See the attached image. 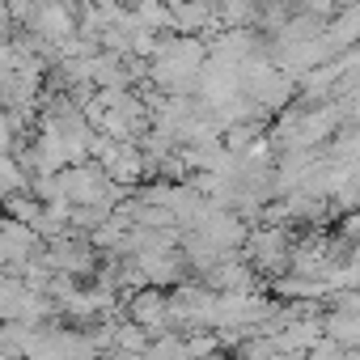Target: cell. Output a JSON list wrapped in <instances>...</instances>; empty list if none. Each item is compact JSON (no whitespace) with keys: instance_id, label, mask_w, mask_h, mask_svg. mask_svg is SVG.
<instances>
[{"instance_id":"7a4b0ae2","label":"cell","mask_w":360,"mask_h":360,"mask_svg":"<svg viewBox=\"0 0 360 360\" xmlns=\"http://www.w3.org/2000/svg\"><path fill=\"white\" fill-rule=\"evenodd\" d=\"M26 360H102V352L94 347L89 330L47 322V326H39L34 347L26 352Z\"/></svg>"},{"instance_id":"7c38bea8","label":"cell","mask_w":360,"mask_h":360,"mask_svg":"<svg viewBox=\"0 0 360 360\" xmlns=\"http://www.w3.org/2000/svg\"><path fill=\"white\" fill-rule=\"evenodd\" d=\"M0 106H5V98H0Z\"/></svg>"},{"instance_id":"5b68a950","label":"cell","mask_w":360,"mask_h":360,"mask_svg":"<svg viewBox=\"0 0 360 360\" xmlns=\"http://www.w3.org/2000/svg\"><path fill=\"white\" fill-rule=\"evenodd\" d=\"M123 314L148 339L169 330V297H165V288H136V292H127L123 297Z\"/></svg>"},{"instance_id":"30bf717a","label":"cell","mask_w":360,"mask_h":360,"mask_svg":"<svg viewBox=\"0 0 360 360\" xmlns=\"http://www.w3.org/2000/svg\"><path fill=\"white\" fill-rule=\"evenodd\" d=\"M9 30H13V18H9V5H5V0H0V43L9 39Z\"/></svg>"},{"instance_id":"8992f818","label":"cell","mask_w":360,"mask_h":360,"mask_svg":"<svg viewBox=\"0 0 360 360\" xmlns=\"http://www.w3.org/2000/svg\"><path fill=\"white\" fill-rule=\"evenodd\" d=\"M200 284L212 288V292H242V288H255L259 276H255V267H250L242 255H225L217 267H208V271L200 276Z\"/></svg>"},{"instance_id":"3957f363","label":"cell","mask_w":360,"mask_h":360,"mask_svg":"<svg viewBox=\"0 0 360 360\" xmlns=\"http://www.w3.org/2000/svg\"><path fill=\"white\" fill-rule=\"evenodd\" d=\"M292 233L284 229V225H259V229H250L246 233V246H250V267H255V276H267V280H276V276H284L288 271V255H292Z\"/></svg>"},{"instance_id":"6da1fadb","label":"cell","mask_w":360,"mask_h":360,"mask_svg":"<svg viewBox=\"0 0 360 360\" xmlns=\"http://www.w3.org/2000/svg\"><path fill=\"white\" fill-rule=\"evenodd\" d=\"M208 60V47L204 39H191V34H161L153 56H148V77L153 85L165 94V98H191L195 89V77Z\"/></svg>"},{"instance_id":"ba28073f","label":"cell","mask_w":360,"mask_h":360,"mask_svg":"<svg viewBox=\"0 0 360 360\" xmlns=\"http://www.w3.org/2000/svg\"><path fill=\"white\" fill-rule=\"evenodd\" d=\"M34 335H39V326H30V322H0V356L26 360V352L34 347Z\"/></svg>"},{"instance_id":"277c9868","label":"cell","mask_w":360,"mask_h":360,"mask_svg":"<svg viewBox=\"0 0 360 360\" xmlns=\"http://www.w3.org/2000/svg\"><path fill=\"white\" fill-rule=\"evenodd\" d=\"M39 255H43V238L30 225H22L13 217H0V271H22Z\"/></svg>"},{"instance_id":"8fae6325","label":"cell","mask_w":360,"mask_h":360,"mask_svg":"<svg viewBox=\"0 0 360 360\" xmlns=\"http://www.w3.org/2000/svg\"><path fill=\"white\" fill-rule=\"evenodd\" d=\"M276 360H309V356H276Z\"/></svg>"},{"instance_id":"4fadbf2b","label":"cell","mask_w":360,"mask_h":360,"mask_svg":"<svg viewBox=\"0 0 360 360\" xmlns=\"http://www.w3.org/2000/svg\"><path fill=\"white\" fill-rule=\"evenodd\" d=\"M0 360H9V356H0Z\"/></svg>"},{"instance_id":"5bb4252c","label":"cell","mask_w":360,"mask_h":360,"mask_svg":"<svg viewBox=\"0 0 360 360\" xmlns=\"http://www.w3.org/2000/svg\"><path fill=\"white\" fill-rule=\"evenodd\" d=\"M233 360H238V356H233Z\"/></svg>"},{"instance_id":"52a82bcc","label":"cell","mask_w":360,"mask_h":360,"mask_svg":"<svg viewBox=\"0 0 360 360\" xmlns=\"http://www.w3.org/2000/svg\"><path fill=\"white\" fill-rule=\"evenodd\" d=\"M322 335L339 347H356L360 343V309H343V305H326L322 309Z\"/></svg>"},{"instance_id":"9c48e42d","label":"cell","mask_w":360,"mask_h":360,"mask_svg":"<svg viewBox=\"0 0 360 360\" xmlns=\"http://www.w3.org/2000/svg\"><path fill=\"white\" fill-rule=\"evenodd\" d=\"M144 360H191V356H187L183 335H178V330H165V335H153V339H148Z\"/></svg>"}]
</instances>
